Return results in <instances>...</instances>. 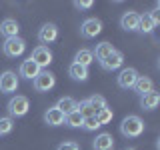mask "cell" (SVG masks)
<instances>
[{"label": "cell", "mask_w": 160, "mask_h": 150, "mask_svg": "<svg viewBox=\"0 0 160 150\" xmlns=\"http://www.w3.org/2000/svg\"><path fill=\"white\" fill-rule=\"evenodd\" d=\"M122 64H124V54L120 52V50H114L112 54H108V56L100 62V66L104 70H108V72H112V70H118Z\"/></svg>", "instance_id": "obj_11"}, {"label": "cell", "mask_w": 160, "mask_h": 150, "mask_svg": "<svg viewBox=\"0 0 160 150\" xmlns=\"http://www.w3.org/2000/svg\"><path fill=\"white\" fill-rule=\"evenodd\" d=\"M6 110H8V116H10V118H22V116H26V114H28L30 102H28L26 96L16 94V96H12V98L8 100Z\"/></svg>", "instance_id": "obj_2"}, {"label": "cell", "mask_w": 160, "mask_h": 150, "mask_svg": "<svg viewBox=\"0 0 160 150\" xmlns=\"http://www.w3.org/2000/svg\"><path fill=\"white\" fill-rule=\"evenodd\" d=\"M112 52H114V46L110 42H100V44H96V50H94L92 54H94V58H96L98 62H102V60Z\"/></svg>", "instance_id": "obj_20"}, {"label": "cell", "mask_w": 160, "mask_h": 150, "mask_svg": "<svg viewBox=\"0 0 160 150\" xmlns=\"http://www.w3.org/2000/svg\"><path fill=\"white\" fill-rule=\"evenodd\" d=\"M94 150H114V138L108 132H100L92 142Z\"/></svg>", "instance_id": "obj_15"}, {"label": "cell", "mask_w": 160, "mask_h": 150, "mask_svg": "<svg viewBox=\"0 0 160 150\" xmlns=\"http://www.w3.org/2000/svg\"><path fill=\"white\" fill-rule=\"evenodd\" d=\"M138 22H140V14L134 12V10H128L120 16V26L126 32H136L138 30Z\"/></svg>", "instance_id": "obj_10"}, {"label": "cell", "mask_w": 160, "mask_h": 150, "mask_svg": "<svg viewBox=\"0 0 160 150\" xmlns=\"http://www.w3.org/2000/svg\"><path fill=\"white\" fill-rule=\"evenodd\" d=\"M12 126H14V122H12V118H10V116L0 118V136H2V134L12 132Z\"/></svg>", "instance_id": "obj_28"}, {"label": "cell", "mask_w": 160, "mask_h": 150, "mask_svg": "<svg viewBox=\"0 0 160 150\" xmlns=\"http://www.w3.org/2000/svg\"><path fill=\"white\" fill-rule=\"evenodd\" d=\"M158 102H160V94L158 92H148V94H144V96H140V106H142L144 110H154L158 106Z\"/></svg>", "instance_id": "obj_18"}, {"label": "cell", "mask_w": 160, "mask_h": 150, "mask_svg": "<svg viewBox=\"0 0 160 150\" xmlns=\"http://www.w3.org/2000/svg\"><path fill=\"white\" fill-rule=\"evenodd\" d=\"M140 74L136 72V68H122L118 72V76H116V82H118V86L122 88V90H132L134 88V82L138 80Z\"/></svg>", "instance_id": "obj_6"}, {"label": "cell", "mask_w": 160, "mask_h": 150, "mask_svg": "<svg viewBox=\"0 0 160 150\" xmlns=\"http://www.w3.org/2000/svg\"><path fill=\"white\" fill-rule=\"evenodd\" d=\"M126 150H136V148H126Z\"/></svg>", "instance_id": "obj_31"}, {"label": "cell", "mask_w": 160, "mask_h": 150, "mask_svg": "<svg viewBox=\"0 0 160 150\" xmlns=\"http://www.w3.org/2000/svg\"><path fill=\"white\" fill-rule=\"evenodd\" d=\"M80 128H84L86 132H94V130L100 128V124H98L96 116H86V118L82 120V126H80Z\"/></svg>", "instance_id": "obj_26"}, {"label": "cell", "mask_w": 160, "mask_h": 150, "mask_svg": "<svg viewBox=\"0 0 160 150\" xmlns=\"http://www.w3.org/2000/svg\"><path fill=\"white\" fill-rule=\"evenodd\" d=\"M18 74L12 72V70H4L0 74V92L2 94H12L18 90Z\"/></svg>", "instance_id": "obj_5"}, {"label": "cell", "mask_w": 160, "mask_h": 150, "mask_svg": "<svg viewBox=\"0 0 160 150\" xmlns=\"http://www.w3.org/2000/svg\"><path fill=\"white\" fill-rule=\"evenodd\" d=\"M120 132H122V136H126V138H138L140 134L144 132L142 118L136 116V114H128V116H124L122 122H120Z\"/></svg>", "instance_id": "obj_1"}, {"label": "cell", "mask_w": 160, "mask_h": 150, "mask_svg": "<svg viewBox=\"0 0 160 150\" xmlns=\"http://www.w3.org/2000/svg\"><path fill=\"white\" fill-rule=\"evenodd\" d=\"M134 92L140 94V96H144V94H148V92H152L154 90V82H152V78L150 76H138V80L134 82Z\"/></svg>", "instance_id": "obj_16"}, {"label": "cell", "mask_w": 160, "mask_h": 150, "mask_svg": "<svg viewBox=\"0 0 160 150\" xmlns=\"http://www.w3.org/2000/svg\"><path fill=\"white\" fill-rule=\"evenodd\" d=\"M102 32V22L98 18H86L82 24H80V34L82 38H94Z\"/></svg>", "instance_id": "obj_8"}, {"label": "cell", "mask_w": 160, "mask_h": 150, "mask_svg": "<svg viewBox=\"0 0 160 150\" xmlns=\"http://www.w3.org/2000/svg\"><path fill=\"white\" fill-rule=\"evenodd\" d=\"M24 50H26V42H24V38L20 36H14V38H6L2 44V52L6 54L8 58H18L24 54Z\"/></svg>", "instance_id": "obj_3"}, {"label": "cell", "mask_w": 160, "mask_h": 150, "mask_svg": "<svg viewBox=\"0 0 160 150\" xmlns=\"http://www.w3.org/2000/svg\"><path fill=\"white\" fill-rule=\"evenodd\" d=\"M64 120H66V114H64L62 110H58L56 106L48 108L46 112H44V122H46L48 126H62Z\"/></svg>", "instance_id": "obj_13"}, {"label": "cell", "mask_w": 160, "mask_h": 150, "mask_svg": "<svg viewBox=\"0 0 160 150\" xmlns=\"http://www.w3.org/2000/svg\"><path fill=\"white\" fill-rule=\"evenodd\" d=\"M18 30H20V24L14 18H4L0 22V36H4V40L18 36Z\"/></svg>", "instance_id": "obj_14"}, {"label": "cell", "mask_w": 160, "mask_h": 150, "mask_svg": "<svg viewBox=\"0 0 160 150\" xmlns=\"http://www.w3.org/2000/svg\"><path fill=\"white\" fill-rule=\"evenodd\" d=\"M68 76L72 80H76V82H84V80H88V68L80 66V64L72 62L68 66Z\"/></svg>", "instance_id": "obj_17"}, {"label": "cell", "mask_w": 160, "mask_h": 150, "mask_svg": "<svg viewBox=\"0 0 160 150\" xmlns=\"http://www.w3.org/2000/svg\"><path fill=\"white\" fill-rule=\"evenodd\" d=\"M56 38H58V28H56V24H52V22L44 24V26L38 30V42H40V46L52 44Z\"/></svg>", "instance_id": "obj_9"}, {"label": "cell", "mask_w": 160, "mask_h": 150, "mask_svg": "<svg viewBox=\"0 0 160 150\" xmlns=\"http://www.w3.org/2000/svg\"><path fill=\"white\" fill-rule=\"evenodd\" d=\"M56 108L62 110L64 114H70V112H74V110H76V100L70 98V96H62L56 102Z\"/></svg>", "instance_id": "obj_22"}, {"label": "cell", "mask_w": 160, "mask_h": 150, "mask_svg": "<svg viewBox=\"0 0 160 150\" xmlns=\"http://www.w3.org/2000/svg\"><path fill=\"white\" fill-rule=\"evenodd\" d=\"M74 62L80 64V66H84V68H88L90 64L94 62V54H92V50H86V48L78 50L76 56H74Z\"/></svg>", "instance_id": "obj_19"}, {"label": "cell", "mask_w": 160, "mask_h": 150, "mask_svg": "<svg viewBox=\"0 0 160 150\" xmlns=\"http://www.w3.org/2000/svg\"><path fill=\"white\" fill-rule=\"evenodd\" d=\"M82 120H84V116L78 112V110H74V112L66 114V120H64V124H68L70 128H80V126H82Z\"/></svg>", "instance_id": "obj_23"}, {"label": "cell", "mask_w": 160, "mask_h": 150, "mask_svg": "<svg viewBox=\"0 0 160 150\" xmlns=\"http://www.w3.org/2000/svg\"><path fill=\"white\" fill-rule=\"evenodd\" d=\"M154 28H156V24H154V20L150 18V12L140 14V22H138V30H140V32H146V34H150Z\"/></svg>", "instance_id": "obj_21"}, {"label": "cell", "mask_w": 160, "mask_h": 150, "mask_svg": "<svg viewBox=\"0 0 160 150\" xmlns=\"http://www.w3.org/2000/svg\"><path fill=\"white\" fill-rule=\"evenodd\" d=\"M88 100V104H90V108L94 110V114L96 112H100L102 108H106V100H104V96H100V94H92L90 98H86Z\"/></svg>", "instance_id": "obj_24"}, {"label": "cell", "mask_w": 160, "mask_h": 150, "mask_svg": "<svg viewBox=\"0 0 160 150\" xmlns=\"http://www.w3.org/2000/svg\"><path fill=\"white\" fill-rule=\"evenodd\" d=\"M96 116V120H98V124L100 126H104V124H108V122H112V116H114V112H112V108H102L100 112H96L94 114Z\"/></svg>", "instance_id": "obj_25"}, {"label": "cell", "mask_w": 160, "mask_h": 150, "mask_svg": "<svg viewBox=\"0 0 160 150\" xmlns=\"http://www.w3.org/2000/svg\"><path fill=\"white\" fill-rule=\"evenodd\" d=\"M56 150H80V144H78V142H74V140H66V142L58 144V148H56Z\"/></svg>", "instance_id": "obj_29"}, {"label": "cell", "mask_w": 160, "mask_h": 150, "mask_svg": "<svg viewBox=\"0 0 160 150\" xmlns=\"http://www.w3.org/2000/svg\"><path fill=\"white\" fill-rule=\"evenodd\" d=\"M32 84H34V90H36V92H48V90H52L54 84H56V76H54L50 70H40V74L32 80Z\"/></svg>", "instance_id": "obj_4"}, {"label": "cell", "mask_w": 160, "mask_h": 150, "mask_svg": "<svg viewBox=\"0 0 160 150\" xmlns=\"http://www.w3.org/2000/svg\"><path fill=\"white\" fill-rule=\"evenodd\" d=\"M38 74H40V68L34 60H30V58L22 60V64H20V68H18V76H22L26 80H34Z\"/></svg>", "instance_id": "obj_12"}, {"label": "cell", "mask_w": 160, "mask_h": 150, "mask_svg": "<svg viewBox=\"0 0 160 150\" xmlns=\"http://www.w3.org/2000/svg\"><path fill=\"white\" fill-rule=\"evenodd\" d=\"M30 60H34V62L38 64V68L40 70H44V68H48V64L52 62V52H50V48L48 46H38L32 50V54H30Z\"/></svg>", "instance_id": "obj_7"}, {"label": "cell", "mask_w": 160, "mask_h": 150, "mask_svg": "<svg viewBox=\"0 0 160 150\" xmlns=\"http://www.w3.org/2000/svg\"><path fill=\"white\" fill-rule=\"evenodd\" d=\"M74 6H76L78 10H86V8H92L94 2L92 0H78V2H74Z\"/></svg>", "instance_id": "obj_30"}, {"label": "cell", "mask_w": 160, "mask_h": 150, "mask_svg": "<svg viewBox=\"0 0 160 150\" xmlns=\"http://www.w3.org/2000/svg\"><path fill=\"white\" fill-rule=\"evenodd\" d=\"M76 110H78L80 114H82L84 118H86V116H94V110L90 108L88 100H80V102H76Z\"/></svg>", "instance_id": "obj_27"}]
</instances>
